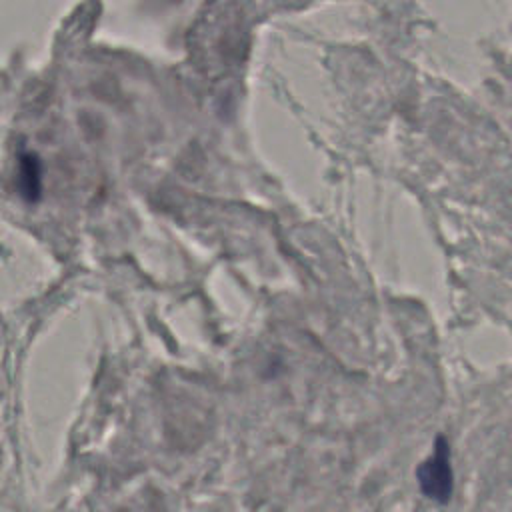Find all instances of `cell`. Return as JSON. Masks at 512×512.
<instances>
[{
  "mask_svg": "<svg viewBox=\"0 0 512 512\" xmlns=\"http://www.w3.org/2000/svg\"><path fill=\"white\" fill-rule=\"evenodd\" d=\"M418 484L424 496L436 502H446L452 494V468H450V450L444 436H438L434 442L432 454L418 468Z\"/></svg>",
  "mask_w": 512,
  "mask_h": 512,
  "instance_id": "1",
  "label": "cell"
}]
</instances>
